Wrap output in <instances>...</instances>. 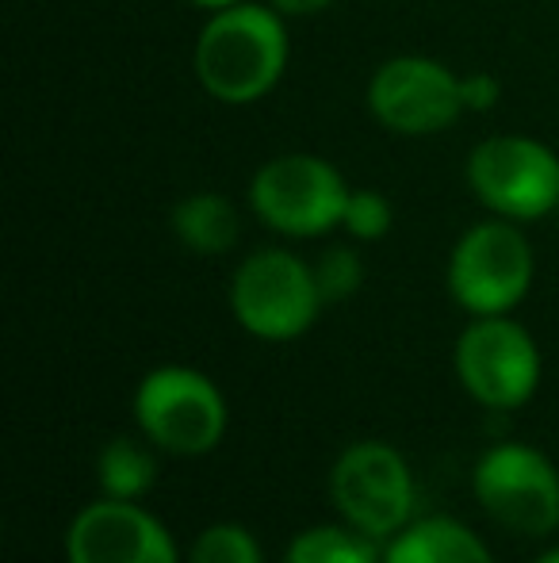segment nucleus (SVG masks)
<instances>
[{"label": "nucleus", "mask_w": 559, "mask_h": 563, "mask_svg": "<svg viewBox=\"0 0 559 563\" xmlns=\"http://www.w3.org/2000/svg\"><path fill=\"white\" fill-rule=\"evenodd\" d=\"M269 4L277 8L283 20H306V15L326 12V8L337 4V0H269Z\"/></svg>", "instance_id": "20"}, {"label": "nucleus", "mask_w": 559, "mask_h": 563, "mask_svg": "<svg viewBox=\"0 0 559 563\" xmlns=\"http://www.w3.org/2000/svg\"><path fill=\"white\" fill-rule=\"evenodd\" d=\"M169 227L185 250L200 257H223L242 238V211L223 192H192L172 208Z\"/></svg>", "instance_id": "13"}, {"label": "nucleus", "mask_w": 559, "mask_h": 563, "mask_svg": "<svg viewBox=\"0 0 559 563\" xmlns=\"http://www.w3.org/2000/svg\"><path fill=\"white\" fill-rule=\"evenodd\" d=\"M383 563H494V556L460 521L422 518L391 537Z\"/></svg>", "instance_id": "12"}, {"label": "nucleus", "mask_w": 559, "mask_h": 563, "mask_svg": "<svg viewBox=\"0 0 559 563\" xmlns=\"http://www.w3.org/2000/svg\"><path fill=\"white\" fill-rule=\"evenodd\" d=\"M391 223H395V208L383 192L376 188H349V200H345L342 230L357 242H380L388 238Z\"/></svg>", "instance_id": "18"}, {"label": "nucleus", "mask_w": 559, "mask_h": 563, "mask_svg": "<svg viewBox=\"0 0 559 563\" xmlns=\"http://www.w3.org/2000/svg\"><path fill=\"white\" fill-rule=\"evenodd\" d=\"M476 503L517 537H552L559 529V472L540 449L506 441L479 456Z\"/></svg>", "instance_id": "9"}, {"label": "nucleus", "mask_w": 559, "mask_h": 563, "mask_svg": "<svg viewBox=\"0 0 559 563\" xmlns=\"http://www.w3.org/2000/svg\"><path fill=\"white\" fill-rule=\"evenodd\" d=\"M329 498L353 529L372 541H391L411 526L418 490L403 452L388 441H357L329 472Z\"/></svg>", "instance_id": "7"}, {"label": "nucleus", "mask_w": 559, "mask_h": 563, "mask_svg": "<svg viewBox=\"0 0 559 563\" xmlns=\"http://www.w3.org/2000/svg\"><path fill=\"white\" fill-rule=\"evenodd\" d=\"M288 23L272 4L238 0L208 12L192 51L195 81L211 100L246 108L265 100L288 69Z\"/></svg>", "instance_id": "1"}, {"label": "nucleus", "mask_w": 559, "mask_h": 563, "mask_svg": "<svg viewBox=\"0 0 559 563\" xmlns=\"http://www.w3.org/2000/svg\"><path fill=\"white\" fill-rule=\"evenodd\" d=\"M468 188L491 216L510 223H537L556 216L559 157L552 146L525 134H491L468 154Z\"/></svg>", "instance_id": "3"}, {"label": "nucleus", "mask_w": 559, "mask_h": 563, "mask_svg": "<svg viewBox=\"0 0 559 563\" xmlns=\"http://www.w3.org/2000/svg\"><path fill=\"white\" fill-rule=\"evenodd\" d=\"M283 563H383L368 533L345 526H314L291 537Z\"/></svg>", "instance_id": "15"}, {"label": "nucleus", "mask_w": 559, "mask_h": 563, "mask_svg": "<svg viewBox=\"0 0 559 563\" xmlns=\"http://www.w3.org/2000/svg\"><path fill=\"white\" fill-rule=\"evenodd\" d=\"M149 441L135 438H112L97 456V475L104 498H123V503H138L157 479V460Z\"/></svg>", "instance_id": "14"}, {"label": "nucleus", "mask_w": 559, "mask_h": 563, "mask_svg": "<svg viewBox=\"0 0 559 563\" xmlns=\"http://www.w3.org/2000/svg\"><path fill=\"white\" fill-rule=\"evenodd\" d=\"M69 563H180L169 529L138 503L100 498L85 506L66 533Z\"/></svg>", "instance_id": "11"}, {"label": "nucleus", "mask_w": 559, "mask_h": 563, "mask_svg": "<svg viewBox=\"0 0 559 563\" xmlns=\"http://www.w3.org/2000/svg\"><path fill=\"white\" fill-rule=\"evenodd\" d=\"M533 245L522 234V223L487 219L460 234L448 253V296L471 319L483 314H510L533 288Z\"/></svg>", "instance_id": "2"}, {"label": "nucleus", "mask_w": 559, "mask_h": 563, "mask_svg": "<svg viewBox=\"0 0 559 563\" xmlns=\"http://www.w3.org/2000/svg\"><path fill=\"white\" fill-rule=\"evenodd\" d=\"M314 265L291 250H254L231 280V311L246 334L261 341H295L322 311Z\"/></svg>", "instance_id": "4"}, {"label": "nucleus", "mask_w": 559, "mask_h": 563, "mask_svg": "<svg viewBox=\"0 0 559 563\" xmlns=\"http://www.w3.org/2000/svg\"><path fill=\"white\" fill-rule=\"evenodd\" d=\"M456 376L487 410H517L540 387V349L510 314H483L456 338Z\"/></svg>", "instance_id": "8"}, {"label": "nucleus", "mask_w": 559, "mask_h": 563, "mask_svg": "<svg viewBox=\"0 0 559 563\" xmlns=\"http://www.w3.org/2000/svg\"><path fill=\"white\" fill-rule=\"evenodd\" d=\"M533 563H559V549H548L545 556H537V560H533Z\"/></svg>", "instance_id": "22"}, {"label": "nucleus", "mask_w": 559, "mask_h": 563, "mask_svg": "<svg viewBox=\"0 0 559 563\" xmlns=\"http://www.w3.org/2000/svg\"><path fill=\"white\" fill-rule=\"evenodd\" d=\"M556 219H559V203H556Z\"/></svg>", "instance_id": "23"}, {"label": "nucleus", "mask_w": 559, "mask_h": 563, "mask_svg": "<svg viewBox=\"0 0 559 563\" xmlns=\"http://www.w3.org/2000/svg\"><path fill=\"white\" fill-rule=\"evenodd\" d=\"M502 85L494 81L487 69H471V74H460V97H463V112H491L499 104Z\"/></svg>", "instance_id": "19"}, {"label": "nucleus", "mask_w": 559, "mask_h": 563, "mask_svg": "<svg viewBox=\"0 0 559 563\" xmlns=\"http://www.w3.org/2000/svg\"><path fill=\"white\" fill-rule=\"evenodd\" d=\"M368 112L391 134H440L463 115L460 74L425 54H395L368 77Z\"/></svg>", "instance_id": "10"}, {"label": "nucleus", "mask_w": 559, "mask_h": 563, "mask_svg": "<svg viewBox=\"0 0 559 563\" xmlns=\"http://www.w3.org/2000/svg\"><path fill=\"white\" fill-rule=\"evenodd\" d=\"M135 418L154 449L169 456H208L226 433V399L203 372L165 364L142 376Z\"/></svg>", "instance_id": "5"}, {"label": "nucleus", "mask_w": 559, "mask_h": 563, "mask_svg": "<svg viewBox=\"0 0 559 563\" xmlns=\"http://www.w3.org/2000/svg\"><path fill=\"white\" fill-rule=\"evenodd\" d=\"M314 284H318L322 303H345L365 284V261L353 245H329L314 261Z\"/></svg>", "instance_id": "16"}, {"label": "nucleus", "mask_w": 559, "mask_h": 563, "mask_svg": "<svg viewBox=\"0 0 559 563\" xmlns=\"http://www.w3.org/2000/svg\"><path fill=\"white\" fill-rule=\"evenodd\" d=\"M188 4L203 8V12H219V8H231V4H238V0H188Z\"/></svg>", "instance_id": "21"}, {"label": "nucleus", "mask_w": 559, "mask_h": 563, "mask_svg": "<svg viewBox=\"0 0 559 563\" xmlns=\"http://www.w3.org/2000/svg\"><path fill=\"white\" fill-rule=\"evenodd\" d=\"M349 185L318 154H277L249 180V208L283 238H322L342 227Z\"/></svg>", "instance_id": "6"}, {"label": "nucleus", "mask_w": 559, "mask_h": 563, "mask_svg": "<svg viewBox=\"0 0 559 563\" xmlns=\"http://www.w3.org/2000/svg\"><path fill=\"white\" fill-rule=\"evenodd\" d=\"M188 563H265V556L249 529L223 521V526H208L195 537Z\"/></svg>", "instance_id": "17"}]
</instances>
